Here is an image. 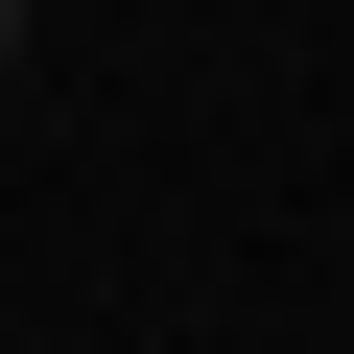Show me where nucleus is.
Listing matches in <instances>:
<instances>
[]
</instances>
